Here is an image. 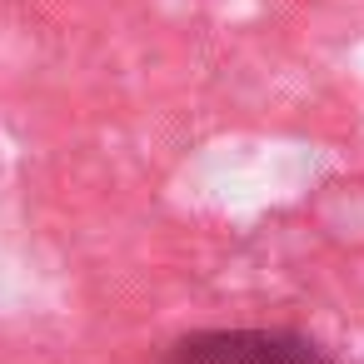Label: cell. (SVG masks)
Instances as JSON below:
<instances>
[{
  "instance_id": "cell-1",
  "label": "cell",
  "mask_w": 364,
  "mask_h": 364,
  "mask_svg": "<svg viewBox=\"0 0 364 364\" xmlns=\"http://www.w3.org/2000/svg\"><path fill=\"white\" fill-rule=\"evenodd\" d=\"M160 364H344L299 329H190L165 344Z\"/></svg>"
}]
</instances>
